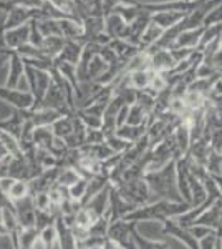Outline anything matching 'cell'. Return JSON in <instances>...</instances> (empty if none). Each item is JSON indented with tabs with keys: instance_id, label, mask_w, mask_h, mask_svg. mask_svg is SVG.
<instances>
[{
	"instance_id": "cell-1",
	"label": "cell",
	"mask_w": 222,
	"mask_h": 249,
	"mask_svg": "<svg viewBox=\"0 0 222 249\" xmlns=\"http://www.w3.org/2000/svg\"><path fill=\"white\" fill-rule=\"evenodd\" d=\"M214 25H222V3L217 7H214L212 10L207 12V15L204 17L203 27H214Z\"/></svg>"
},
{
	"instance_id": "cell-2",
	"label": "cell",
	"mask_w": 222,
	"mask_h": 249,
	"mask_svg": "<svg viewBox=\"0 0 222 249\" xmlns=\"http://www.w3.org/2000/svg\"><path fill=\"white\" fill-rule=\"evenodd\" d=\"M161 34H163V29H161V27H157L156 23H151V25L146 29V32L143 34V37H144L143 40L146 43H151L153 40H156Z\"/></svg>"
},
{
	"instance_id": "cell-3",
	"label": "cell",
	"mask_w": 222,
	"mask_h": 249,
	"mask_svg": "<svg viewBox=\"0 0 222 249\" xmlns=\"http://www.w3.org/2000/svg\"><path fill=\"white\" fill-rule=\"evenodd\" d=\"M27 15V10L25 9H15L12 10V15L9 17V25L10 27H17L20 23H23V18Z\"/></svg>"
},
{
	"instance_id": "cell-4",
	"label": "cell",
	"mask_w": 222,
	"mask_h": 249,
	"mask_svg": "<svg viewBox=\"0 0 222 249\" xmlns=\"http://www.w3.org/2000/svg\"><path fill=\"white\" fill-rule=\"evenodd\" d=\"M221 173H222V168H221Z\"/></svg>"
}]
</instances>
